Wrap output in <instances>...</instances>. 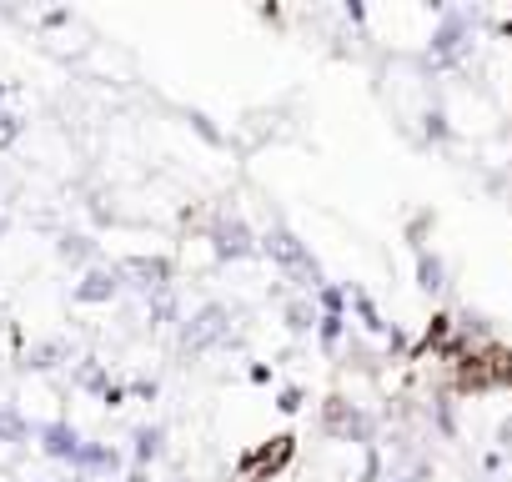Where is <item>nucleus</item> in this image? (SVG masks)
<instances>
[{
	"instance_id": "obj_1",
	"label": "nucleus",
	"mask_w": 512,
	"mask_h": 482,
	"mask_svg": "<svg viewBox=\"0 0 512 482\" xmlns=\"http://www.w3.org/2000/svg\"><path fill=\"white\" fill-rule=\"evenodd\" d=\"M256 252H262V257H267V262L292 282V287H302V297H312V292L327 282L322 262L307 252V241H302L292 226H282V221H277V226H267L262 236H256Z\"/></svg>"
},
{
	"instance_id": "obj_2",
	"label": "nucleus",
	"mask_w": 512,
	"mask_h": 482,
	"mask_svg": "<svg viewBox=\"0 0 512 482\" xmlns=\"http://www.w3.org/2000/svg\"><path fill=\"white\" fill-rule=\"evenodd\" d=\"M472 51H477L472 11H462V6L437 11V31L427 36V66L442 71V76H452V71H462V66L472 61Z\"/></svg>"
},
{
	"instance_id": "obj_3",
	"label": "nucleus",
	"mask_w": 512,
	"mask_h": 482,
	"mask_svg": "<svg viewBox=\"0 0 512 482\" xmlns=\"http://www.w3.org/2000/svg\"><path fill=\"white\" fill-rule=\"evenodd\" d=\"M236 342V317H231V307L226 302H201L191 317H181V327H176V347L186 352V357H206V352H216V347H231Z\"/></svg>"
},
{
	"instance_id": "obj_4",
	"label": "nucleus",
	"mask_w": 512,
	"mask_h": 482,
	"mask_svg": "<svg viewBox=\"0 0 512 482\" xmlns=\"http://www.w3.org/2000/svg\"><path fill=\"white\" fill-rule=\"evenodd\" d=\"M322 432L332 437V442H352V447H377V417L362 407V402H352V397H342V392H332L327 402H322Z\"/></svg>"
},
{
	"instance_id": "obj_5",
	"label": "nucleus",
	"mask_w": 512,
	"mask_h": 482,
	"mask_svg": "<svg viewBox=\"0 0 512 482\" xmlns=\"http://www.w3.org/2000/svg\"><path fill=\"white\" fill-rule=\"evenodd\" d=\"M206 241H211V257L216 262H246V257H256V231L236 211H216L211 226H206Z\"/></svg>"
},
{
	"instance_id": "obj_6",
	"label": "nucleus",
	"mask_w": 512,
	"mask_h": 482,
	"mask_svg": "<svg viewBox=\"0 0 512 482\" xmlns=\"http://www.w3.org/2000/svg\"><path fill=\"white\" fill-rule=\"evenodd\" d=\"M116 267H121V282L136 287L146 302L161 297V292H171V277H176L171 257H146V252H136V257H126V262H116Z\"/></svg>"
},
{
	"instance_id": "obj_7",
	"label": "nucleus",
	"mask_w": 512,
	"mask_h": 482,
	"mask_svg": "<svg viewBox=\"0 0 512 482\" xmlns=\"http://www.w3.org/2000/svg\"><path fill=\"white\" fill-rule=\"evenodd\" d=\"M126 292V282H121V267H111V262H96V267H86L81 272V282H76V307H106V302H116Z\"/></svg>"
},
{
	"instance_id": "obj_8",
	"label": "nucleus",
	"mask_w": 512,
	"mask_h": 482,
	"mask_svg": "<svg viewBox=\"0 0 512 482\" xmlns=\"http://www.w3.org/2000/svg\"><path fill=\"white\" fill-rule=\"evenodd\" d=\"M412 277H417V287L422 292H447V282H452V267H447V257L437 252V247H417L412 252Z\"/></svg>"
},
{
	"instance_id": "obj_9",
	"label": "nucleus",
	"mask_w": 512,
	"mask_h": 482,
	"mask_svg": "<svg viewBox=\"0 0 512 482\" xmlns=\"http://www.w3.org/2000/svg\"><path fill=\"white\" fill-rule=\"evenodd\" d=\"M36 437H41V452H46L51 462H76V452H81V442H86L71 422H46Z\"/></svg>"
},
{
	"instance_id": "obj_10",
	"label": "nucleus",
	"mask_w": 512,
	"mask_h": 482,
	"mask_svg": "<svg viewBox=\"0 0 512 482\" xmlns=\"http://www.w3.org/2000/svg\"><path fill=\"white\" fill-rule=\"evenodd\" d=\"M71 467H76V477H91V482H96L101 472H116V467H121V452L106 447V442H81V452H76Z\"/></svg>"
},
{
	"instance_id": "obj_11",
	"label": "nucleus",
	"mask_w": 512,
	"mask_h": 482,
	"mask_svg": "<svg viewBox=\"0 0 512 482\" xmlns=\"http://www.w3.org/2000/svg\"><path fill=\"white\" fill-rule=\"evenodd\" d=\"M287 457H292V437H272L267 447H256V452H246L241 472H246V477H267V472H277V467H282Z\"/></svg>"
},
{
	"instance_id": "obj_12",
	"label": "nucleus",
	"mask_w": 512,
	"mask_h": 482,
	"mask_svg": "<svg viewBox=\"0 0 512 482\" xmlns=\"http://www.w3.org/2000/svg\"><path fill=\"white\" fill-rule=\"evenodd\" d=\"M347 307L357 312V327L367 332V337H387L392 327H387V317H382V307L372 302V292L367 287H347Z\"/></svg>"
},
{
	"instance_id": "obj_13",
	"label": "nucleus",
	"mask_w": 512,
	"mask_h": 482,
	"mask_svg": "<svg viewBox=\"0 0 512 482\" xmlns=\"http://www.w3.org/2000/svg\"><path fill=\"white\" fill-rule=\"evenodd\" d=\"M161 452H166V427L146 422V427L131 432V467H146V472H151V462H156Z\"/></svg>"
},
{
	"instance_id": "obj_14",
	"label": "nucleus",
	"mask_w": 512,
	"mask_h": 482,
	"mask_svg": "<svg viewBox=\"0 0 512 482\" xmlns=\"http://www.w3.org/2000/svg\"><path fill=\"white\" fill-rule=\"evenodd\" d=\"M56 257L66 267H96V241L86 231H61L56 236Z\"/></svg>"
},
{
	"instance_id": "obj_15",
	"label": "nucleus",
	"mask_w": 512,
	"mask_h": 482,
	"mask_svg": "<svg viewBox=\"0 0 512 482\" xmlns=\"http://www.w3.org/2000/svg\"><path fill=\"white\" fill-rule=\"evenodd\" d=\"M317 317H322V312H317V302H312V297H302V292L282 302V322H287V332H292V337L317 332Z\"/></svg>"
},
{
	"instance_id": "obj_16",
	"label": "nucleus",
	"mask_w": 512,
	"mask_h": 482,
	"mask_svg": "<svg viewBox=\"0 0 512 482\" xmlns=\"http://www.w3.org/2000/svg\"><path fill=\"white\" fill-rule=\"evenodd\" d=\"M66 357H71V347H66V342H36V347L26 352V362H21V367H26V372H51V367H61Z\"/></svg>"
},
{
	"instance_id": "obj_17",
	"label": "nucleus",
	"mask_w": 512,
	"mask_h": 482,
	"mask_svg": "<svg viewBox=\"0 0 512 482\" xmlns=\"http://www.w3.org/2000/svg\"><path fill=\"white\" fill-rule=\"evenodd\" d=\"M317 342H322L327 357L342 352V342H347V317H317Z\"/></svg>"
},
{
	"instance_id": "obj_18",
	"label": "nucleus",
	"mask_w": 512,
	"mask_h": 482,
	"mask_svg": "<svg viewBox=\"0 0 512 482\" xmlns=\"http://www.w3.org/2000/svg\"><path fill=\"white\" fill-rule=\"evenodd\" d=\"M26 437H31V422H26L16 407H0V442L16 447V442H26Z\"/></svg>"
},
{
	"instance_id": "obj_19",
	"label": "nucleus",
	"mask_w": 512,
	"mask_h": 482,
	"mask_svg": "<svg viewBox=\"0 0 512 482\" xmlns=\"http://www.w3.org/2000/svg\"><path fill=\"white\" fill-rule=\"evenodd\" d=\"M151 327H181V302H176V292L151 297Z\"/></svg>"
},
{
	"instance_id": "obj_20",
	"label": "nucleus",
	"mask_w": 512,
	"mask_h": 482,
	"mask_svg": "<svg viewBox=\"0 0 512 482\" xmlns=\"http://www.w3.org/2000/svg\"><path fill=\"white\" fill-rule=\"evenodd\" d=\"M76 387H86V392H106L111 377H106V367H101L96 357H86V362L76 367Z\"/></svg>"
},
{
	"instance_id": "obj_21",
	"label": "nucleus",
	"mask_w": 512,
	"mask_h": 482,
	"mask_svg": "<svg viewBox=\"0 0 512 482\" xmlns=\"http://www.w3.org/2000/svg\"><path fill=\"white\" fill-rule=\"evenodd\" d=\"M422 141H452V126H447V116L437 106L422 116Z\"/></svg>"
},
{
	"instance_id": "obj_22",
	"label": "nucleus",
	"mask_w": 512,
	"mask_h": 482,
	"mask_svg": "<svg viewBox=\"0 0 512 482\" xmlns=\"http://www.w3.org/2000/svg\"><path fill=\"white\" fill-rule=\"evenodd\" d=\"M432 422H437V432H442V437H457V412L447 407V397H437V402H432Z\"/></svg>"
},
{
	"instance_id": "obj_23",
	"label": "nucleus",
	"mask_w": 512,
	"mask_h": 482,
	"mask_svg": "<svg viewBox=\"0 0 512 482\" xmlns=\"http://www.w3.org/2000/svg\"><path fill=\"white\" fill-rule=\"evenodd\" d=\"M16 136H21V116L0 106V151H11V146H16Z\"/></svg>"
},
{
	"instance_id": "obj_24",
	"label": "nucleus",
	"mask_w": 512,
	"mask_h": 482,
	"mask_svg": "<svg viewBox=\"0 0 512 482\" xmlns=\"http://www.w3.org/2000/svg\"><path fill=\"white\" fill-rule=\"evenodd\" d=\"M302 402H307L302 387H282V392H277V407H282V412H302Z\"/></svg>"
},
{
	"instance_id": "obj_25",
	"label": "nucleus",
	"mask_w": 512,
	"mask_h": 482,
	"mask_svg": "<svg viewBox=\"0 0 512 482\" xmlns=\"http://www.w3.org/2000/svg\"><path fill=\"white\" fill-rule=\"evenodd\" d=\"M392 482H427V462H417V467H407V472H397Z\"/></svg>"
},
{
	"instance_id": "obj_26",
	"label": "nucleus",
	"mask_w": 512,
	"mask_h": 482,
	"mask_svg": "<svg viewBox=\"0 0 512 482\" xmlns=\"http://www.w3.org/2000/svg\"><path fill=\"white\" fill-rule=\"evenodd\" d=\"M126 482H151V472H146V467H131V477H126Z\"/></svg>"
},
{
	"instance_id": "obj_27",
	"label": "nucleus",
	"mask_w": 512,
	"mask_h": 482,
	"mask_svg": "<svg viewBox=\"0 0 512 482\" xmlns=\"http://www.w3.org/2000/svg\"><path fill=\"white\" fill-rule=\"evenodd\" d=\"M502 442H507V447H512V422H502Z\"/></svg>"
},
{
	"instance_id": "obj_28",
	"label": "nucleus",
	"mask_w": 512,
	"mask_h": 482,
	"mask_svg": "<svg viewBox=\"0 0 512 482\" xmlns=\"http://www.w3.org/2000/svg\"><path fill=\"white\" fill-rule=\"evenodd\" d=\"M66 482H91V477H66Z\"/></svg>"
},
{
	"instance_id": "obj_29",
	"label": "nucleus",
	"mask_w": 512,
	"mask_h": 482,
	"mask_svg": "<svg viewBox=\"0 0 512 482\" xmlns=\"http://www.w3.org/2000/svg\"><path fill=\"white\" fill-rule=\"evenodd\" d=\"M0 96H6V81H0Z\"/></svg>"
}]
</instances>
